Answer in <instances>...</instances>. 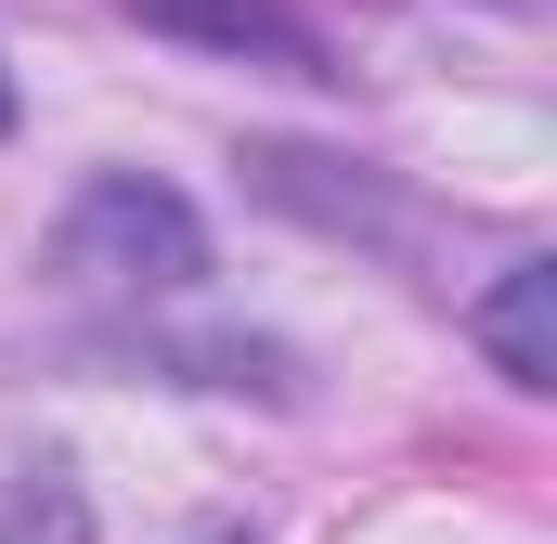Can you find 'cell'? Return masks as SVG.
Returning <instances> with one entry per match:
<instances>
[{"instance_id": "6da1fadb", "label": "cell", "mask_w": 557, "mask_h": 544, "mask_svg": "<svg viewBox=\"0 0 557 544\" xmlns=\"http://www.w3.org/2000/svg\"><path fill=\"white\" fill-rule=\"evenodd\" d=\"M39 272H52L65 298H182V285L208 272V221H195L169 182L104 169V182L65 195V221H52Z\"/></svg>"}, {"instance_id": "7a4b0ae2", "label": "cell", "mask_w": 557, "mask_h": 544, "mask_svg": "<svg viewBox=\"0 0 557 544\" xmlns=\"http://www.w3.org/2000/svg\"><path fill=\"white\" fill-rule=\"evenodd\" d=\"M247 195L285 208V221H324V234H376V247H403V234H416V208H403V195H376L363 169L298 156V143H247Z\"/></svg>"}, {"instance_id": "3957f363", "label": "cell", "mask_w": 557, "mask_h": 544, "mask_svg": "<svg viewBox=\"0 0 557 544\" xmlns=\"http://www.w3.org/2000/svg\"><path fill=\"white\" fill-rule=\"evenodd\" d=\"M143 26H169V39H195V52H234V65H273V78H337L324 65V39L285 13V0H131Z\"/></svg>"}, {"instance_id": "277c9868", "label": "cell", "mask_w": 557, "mask_h": 544, "mask_svg": "<svg viewBox=\"0 0 557 544\" xmlns=\"http://www.w3.org/2000/svg\"><path fill=\"white\" fill-rule=\"evenodd\" d=\"M467 337L493 350L506 390H557V260H519L480 311H467Z\"/></svg>"}, {"instance_id": "5b68a950", "label": "cell", "mask_w": 557, "mask_h": 544, "mask_svg": "<svg viewBox=\"0 0 557 544\" xmlns=\"http://www.w3.org/2000/svg\"><path fill=\"white\" fill-rule=\"evenodd\" d=\"M0 544H91V493L65 454H26L13 493H0Z\"/></svg>"}, {"instance_id": "8992f818", "label": "cell", "mask_w": 557, "mask_h": 544, "mask_svg": "<svg viewBox=\"0 0 557 544\" xmlns=\"http://www.w3.org/2000/svg\"><path fill=\"white\" fill-rule=\"evenodd\" d=\"M0 131H13V65H0Z\"/></svg>"}]
</instances>
